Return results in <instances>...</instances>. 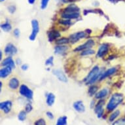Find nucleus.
I'll list each match as a JSON object with an SVG mask.
<instances>
[{
    "mask_svg": "<svg viewBox=\"0 0 125 125\" xmlns=\"http://www.w3.org/2000/svg\"><path fill=\"white\" fill-rule=\"evenodd\" d=\"M9 12H11V13H13L15 11V7L13 6V5L10 6L9 7Z\"/></svg>",
    "mask_w": 125,
    "mask_h": 125,
    "instance_id": "36",
    "label": "nucleus"
},
{
    "mask_svg": "<svg viewBox=\"0 0 125 125\" xmlns=\"http://www.w3.org/2000/svg\"><path fill=\"white\" fill-rule=\"evenodd\" d=\"M94 50L91 49H86L84 51H83V52L81 53V55L82 56H87V55H91V54H94Z\"/></svg>",
    "mask_w": 125,
    "mask_h": 125,
    "instance_id": "29",
    "label": "nucleus"
},
{
    "mask_svg": "<svg viewBox=\"0 0 125 125\" xmlns=\"http://www.w3.org/2000/svg\"><path fill=\"white\" fill-rule=\"evenodd\" d=\"M107 51H108V45L107 44H102L98 50L97 56L99 58L103 57L106 54Z\"/></svg>",
    "mask_w": 125,
    "mask_h": 125,
    "instance_id": "13",
    "label": "nucleus"
},
{
    "mask_svg": "<svg viewBox=\"0 0 125 125\" xmlns=\"http://www.w3.org/2000/svg\"><path fill=\"white\" fill-rule=\"evenodd\" d=\"M1 29H2L4 31H6V32H8V31L11 30V29H12L11 25H10L9 23L7 22L1 25Z\"/></svg>",
    "mask_w": 125,
    "mask_h": 125,
    "instance_id": "24",
    "label": "nucleus"
},
{
    "mask_svg": "<svg viewBox=\"0 0 125 125\" xmlns=\"http://www.w3.org/2000/svg\"><path fill=\"white\" fill-rule=\"evenodd\" d=\"M59 37H60V34L58 31L56 30H52L50 31L49 33H48V37H49V41L50 42H52L54 40H55L57 38H58Z\"/></svg>",
    "mask_w": 125,
    "mask_h": 125,
    "instance_id": "16",
    "label": "nucleus"
},
{
    "mask_svg": "<svg viewBox=\"0 0 125 125\" xmlns=\"http://www.w3.org/2000/svg\"><path fill=\"white\" fill-rule=\"evenodd\" d=\"M85 37V33L84 31H79L77 33H75L73 34L70 35V42L71 43H77L78 41H79L81 39H83Z\"/></svg>",
    "mask_w": 125,
    "mask_h": 125,
    "instance_id": "6",
    "label": "nucleus"
},
{
    "mask_svg": "<svg viewBox=\"0 0 125 125\" xmlns=\"http://www.w3.org/2000/svg\"><path fill=\"white\" fill-rule=\"evenodd\" d=\"M12 68L9 66H6L5 68H3L0 71V77L1 78H6L8 75H9L12 72Z\"/></svg>",
    "mask_w": 125,
    "mask_h": 125,
    "instance_id": "17",
    "label": "nucleus"
},
{
    "mask_svg": "<svg viewBox=\"0 0 125 125\" xmlns=\"http://www.w3.org/2000/svg\"><path fill=\"white\" fill-rule=\"evenodd\" d=\"M98 86H95V85H93V86H91L88 89V94L90 95V96H92L93 95H94L96 93L97 90H98Z\"/></svg>",
    "mask_w": 125,
    "mask_h": 125,
    "instance_id": "25",
    "label": "nucleus"
},
{
    "mask_svg": "<svg viewBox=\"0 0 125 125\" xmlns=\"http://www.w3.org/2000/svg\"><path fill=\"white\" fill-rule=\"evenodd\" d=\"M19 93L22 95V96H24L28 99H32L33 98V91L30 89V88L25 84H22L20 86L19 89Z\"/></svg>",
    "mask_w": 125,
    "mask_h": 125,
    "instance_id": "4",
    "label": "nucleus"
},
{
    "mask_svg": "<svg viewBox=\"0 0 125 125\" xmlns=\"http://www.w3.org/2000/svg\"><path fill=\"white\" fill-rule=\"evenodd\" d=\"M108 94V90L107 88H104L102 90H100L98 92H97L96 94H95V98L98 100H101V99L104 98Z\"/></svg>",
    "mask_w": 125,
    "mask_h": 125,
    "instance_id": "18",
    "label": "nucleus"
},
{
    "mask_svg": "<svg viewBox=\"0 0 125 125\" xmlns=\"http://www.w3.org/2000/svg\"><path fill=\"white\" fill-rule=\"evenodd\" d=\"M1 65L3 66H9L12 69L15 68V63H14V60L12 59L11 57H8L5 58V59L2 62Z\"/></svg>",
    "mask_w": 125,
    "mask_h": 125,
    "instance_id": "15",
    "label": "nucleus"
},
{
    "mask_svg": "<svg viewBox=\"0 0 125 125\" xmlns=\"http://www.w3.org/2000/svg\"><path fill=\"white\" fill-rule=\"evenodd\" d=\"M52 73L58 78V79L62 82L67 83L68 82V79L66 77V75L62 72L60 70H54L52 71Z\"/></svg>",
    "mask_w": 125,
    "mask_h": 125,
    "instance_id": "9",
    "label": "nucleus"
},
{
    "mask_svg": "<svg viewBox=\"0 0 125 125\" xmlns=\"http://www.w3.org/2000/svg\"><path fill=\"white\" fill-rule=\"evenodd\" d=\"M12 102L10 101H5L0 104V108L5 113H9L11 110Z\"/></svg>",
    "mask_w": 125,
    "mask_h": 125,
    "instance_id": "10",
    "label": "nucleus"
},
{
    "mask_svg": "<svg viewBox=\"0 0 125 125\" xmlns=\"http://www.w3.org/2000/svg\"><path fill=\"white\" fill-rule=\"evenodd\" d=\"M1 57H2V52H0V59H1Z\"/></svg>",
    "mask_w": 125,
    "mask_h": 125,
    "instance_id": "40",
    "label": "nucleus"
},
{
    "mask_svg": "<svg viewBox=\"0 0 125 125\" xmlns=\"http://www.w3.org/2000/svg\"><path fill=\"white\" fill-rule=\"evenodd\" d=\"M120 111L119 110H116L113 113H112L111 114V115L109 116V121L110 122H114L115 119H117V117H119V115H120Z\"/></svg>",
    "mask_w": 125,
    "mask_h": 125,
    "instance_id": "23",
    "label": "nucleus"
},
{
    "mask_svg": "<svg viewBox=\"0 0 125 125\" xmlns=\"http://www.w3.org/2000/svg\"><path fill=\"white\" fill-rule=\"evenodd\" d=\"M34 125H47L45 119H39L34 123Z\"/></svg>",
    "mask_w": 125,
    "mask_h": 125,
    "instance_id": "32",
    "label": "nucleus"
},
{
    "mask_svg": "<svg viewBox=\"0 0 125 125\" xmlns=\"http://www.w3.org/2000/svg\"><path fill=\"white\" fill-rule=\"evenodd\" d=\"M123 95L120 93H115L112 95L111 98L107 103L106 108L108 111H113L117 108L119 105L121 104L123 100Z\"/></svg>",
    "mask_w": 125,
    "mask_h": 125,
    "instance_id": "2",
    "label": "nucleus"
},
{
    "mask_svg": "<svg viewBox=\"0 0 125 125\" xmlns=\"http://www.w3.org/2000/svg\"><path fill=\"white\" fill-rule=\"evenodd\" d=\"M73 108L79 113H84L85 111V106L82 101L78 100L73 103Z\"/></svg>",
    "mask_w": 125,
    "mask_h": 125,
    "instance_id": "12",
    "label": "nucleus"
},
{
    "mask_svg": "<svg viewBox=\"0 0 125 125\" xmlns=\"http://www.w3.org/2000/svg\"><path fill=\"white\" fill-rule=\"evenodd\" d=\"M102 76V73H100V68L98 66H94L92 68L89 73L87 75L86 78L84 79V81L87 84H92L96 81L98 78Z\"/></svg>",
    "mask_w": 125,
    "mask_h": 125,
    "instance_id": "3",
    "label": "nucleus"
},
{
    "mask_svg": "<svg viewBox=\"0 0 125 125\" xmlns=\"http://www.w3.org/2000/svg\"><path fill=\"white\" fill-rule=\"evenodd\" d=\"M70 1H77V0H69Z\"/></svg>",
    "mask_w": 125,
    "mask_h": 125,
    "instance_id": "42",
    "label": "nucleus"
},
{
    "mask_svg": "<svg viewBox=\"0 0 125 125\" xmlns=\"http://www.w3.org/2000/svg\"><path fill=\"white\" fill-rule=\"evenodd\" d=\"M79 9L75 5H70L66 7L62 13V18L66 19H75L79 17Z\"/></svg>",
    "mask_w": 125,
    "mask_h": 125,
    "instance_id": "1",
    "label": "nucleus"
},
{
    "mask_svg": "<svg viewBox=\"0 0 125 125\" xmlns=\"http://www.w3.org/2000/svg\"><path fill=\"white\" fill-rule=\"evenodd\" d=\"M5 1V0H1V1Z\"/></svg>",
    "mask_w": 125,
    "mask_h": 125,
    "instance_id": "43",
    "label": "nucleus"
},
{
    "mask_svg": "<svg viewBox=\"0 0 125 125\" xmlns=\"http://www.w3.org/2000/svg\"><path fill=\"white\" fill-rule=\"evenodd\" d=\"M68 50V47L66 46H62V45H60V46H56L54 49V52L55 54H62L64 53L65 52Z\"/></svg>",
    "mask_w": 125,
    "mask_h": 125,
    "instance_id": "21",
    "label": "nucleus"
},
{
    "mask_svg": "<svg viewBox=\"0 0 125 125\" xmlns=\"http://www.w3.org/2000/svg\"><path fill=\"white\" fill-rule=\"evenodd\" d=\"M14 35L17 37H19L20 35V30L19 29H15L14 30Z\"/></svg>",
    "mask_w": 125,
    "mask_h": 125,
    "instance_id": "35",
    "label": "nucleus"
},
{
    "mask_svg": "<svg viewBox=\"0 0 125 125\" xmlns=\"http://www.w3.org/2000/svg\"><path fill=\"white\" fill-rule=\"evenodd\" d=\"M109 1H111V2H114L115 1H117V0H109Z\"/></svg>",
    "mask_w": 125,
    "mask_h": 125,
    "instance_id": "41",
    "label": "nucleus"
},
{
    "mask_svg": "<svg viewBox=\"0 0 125 125\" xmlns=\"http://www.w3.org/2000/svg\"><path fill=\"white\" fill-rule=\"evenodd\" d=\"M31 25H32V32L29 37V39L31 41H34L39 31V22L37 20H33L31 21Z\"/></svg>",
    "mask_w": 125,
    "mask_h": 125,
    "instance_id": "5",
    "label": "nucleus"
},
{
    "mask_svg": "<svg viewBox=\"0 0 125 125\" xmlns=\"http://www.w3.org/2000/svg\"><path fill=\"white\" fill-rule=\"evenodd\" d=\"M116 72H117V70H116V68H110V69H109V70H107L106 72H104V73L102 75V76H101L100 77V79L101 80H102V79H105V78L107 77H108V76L111 75L112 74L115 73Z\"/></svg>",
    "mask_w": 125,
    "mask_h": 125,
    "instance_id": "19",
    "label": "nucleus"
},
{
    "mask_svg": "<svg viewBox=\"0 0 125 125\" xmlns=\"http://www.w3.org/2000/svg\"><path fill=\"white\" fill-rule=\"evenodd\" d=\"M69 42H70V39L65 38V37L60 38V39H58L57 41H56V43L60 45H64V44H66V43H68Z\"/></svg>",
    "mask_w": 125,
    "mask_h": 125,
    "instance_id": "26",
    "label": "nucleus"
},
{
    "mask_svg": "<svg viewBox=\"0 0 125 125\" xmlns=\"http://www.w3.org/2000/svg\"><path fill=\"white\" fill-rule=\"evenodd\" d=\"M28 64H23L22 66H21V69L24 71H26V70H28Z\"/></svg>",
    "mask_w": 125,
    "mask_h": 125,
    "instance_id": "37",
    "label": "nucleus"
},
{
    "mask_svg": "<svg viewBox=\"0 0 125 125\" xmlns=\"http://www.w3.org/2000/svg\"><path fill=\"white\" fill-rule=\"evenodd\" d=\"M35 1V0H28V3L30 4H33Z\"/></svg>",
    "mask_w": 125,
    "mask_h": 125,
    "instance_id": "39",
    "label": "nucleus"
},
{
    "mask_svg": "<svg viewBox=\"0 0 125 125\" xmlns=\"http://www.w3.org/2000/svg\"><path fill=\"white\" fill-rule=\"evenodd\" d=\"M67 120H68V118L66 116L59 117L58 119L56 125H67Z\"/></svg>",
    "mask_w": 125,
    "mask_h": 125,
    "instance_id": "22",
    "label": "nucleus"
},
{
    "mask_svg": "<svg viewBox=\"0 0 125 125\" xmlns=\"http://www.w3.org/2000/svg\"><path fill=\"white\" fill-rule=\"evenodd\" d=\"M49 1V0H41V8L42 9H45L47 8Z\"/></svg>",
    "mask_w": 125,
    "mask_h": 125,
    "instance_id": "30",
    "label": "nucleus"
},
{
    "mask_svg": "<svg viewBox=\"0 0 125 125\" xmlns=\"http://www.w3.org/2000/svg\"><path fill=\"white\" fill-rule=\"evenodd\" d=\"M61 24H63L65 25H70V21H62V22H60Z\"/></svg>",
    "mask_w": 125,
    "mask_h": 125,
    "instance_id": "38",
    "label": "nucleus"
},
{
    "mask_svg": "<svg viewBox=\"0 0 125 125\" xmlns=\"http://www.w3.org/2000/svg\"><path fill=\"white\" fill-rule=\"evenodd\" d=\"M112 125H125V118H121L118 119L117 121L113 122Z\"/></svg>",
    "mask_w": 125,
    "mask_h": 125,
    "instance_id": "28",
    "label": "nucleus"
},
{
    "mask_svg": "<svg viewBox=\"0 0 125 125\" xmlns=\"http://www.w3.org/2000/svg\"><path fill=\"white\" fill-rule=\"evenodd\" d=\"M53 56H51L45 61L46 66H52L53 65Z\"/></svg>",
    "mask_w": 125,
    "mask_h": 125,
    "instance_id": "31",
    "label": "nucleus"
},
{
    "mask_svg": "<svg viewBox=\"0 0 125 125\" xmlns=\"http://www.w3.org/2000/svg\"><path fill=\"white\" fill-rule=\"evenodd\" d=\"M19 84H20V82L16 77L11 78L9 82V86L12 90H15L19 88Z\"/></svg>",
    "mask_w": 125,
    "mask_h": 125,
    "instance_id": "14",
    "label": "nucleus"
},
{
    "mask_svg": "<svg viewBox=\"0 0 125 125\" xmlns=\"http://www.w3.org/2000/svg\"><path fill=\"white\" fill-rule=\"evenodd\" d=\"M105 101L104 100H100L98 102L97 105L95 107L94 111L96 113L97 117L100 119L101 117L103 116L104 114V108H103V105L104 104Z\"/></svg>",
    "mask_w": 125,
    "mask_h": 125,
    "instance_id": "7",
    "label": "nucleus"
},
{
    "mask_svg": "<svg viewBox=\"0 0 125 125\" xmlns=\"http://www.w3.org/2000/svg\"><path fill=\"white\" fill-rule=\"evenodd\" d=\"M5 52L8 55H14L15 54H17V49L12 43H9L5 48Z\"/></svg>",
    "mask_w": 125,
    "mask_h": 125,
    "instance_id": "11",
    "label": "nucleus"
},
{
    "mask_svg": "<svg viewBox=\"0 0 125 125\" xmlns=\"http://www.w3.org/2000/svg\"><path fill=\"white\" fill-rule=\"evenodd\" d=\"M26 111H22L19 113L18 115V119L20 121H24L26 119Z\"/></svg>",
    "mask_w": 125,
    "mask_h": 125,
    "instance_id": "27",
    "label": "nucleus"
},
{
    "mask_svg": "<svg viewBox=\"0 0 125 125\" xmlns=\"http://www.w3.org/2000/svg\"><path fill=\"white\" fill-rule=\"evenodd\" d=\"M94 45V41H93L92 39H89L86 41V43H84V44H83L81 45H79V47L76 48L75 49V51H81L83 50H86L90 49Z\"/></svg>",
    "mask_w": 125,
    "mask_h": 125,
    "instance_id": "8",
    "label": "nucleus"
},
{
    "mask_svg": "<svg viewBox=\"0 0 125 125\" xmlns=\"http://www.w3.org/2000/svg\"><path fill=\"white\" fill-rule=\"evenodd\" d=\"M32 109H33V107L31 105V104H27L26 105V107H25V110L26 111L27 113H29V112H30V111H32Z\"/></svg>",
    "mask_w": 125,
    "mask_h": 125,
    "instance_id": "33",
    "label": "nucleus"
},
{
    "mask_svg": "<svg viewBox=\"0 0 125 125\" xmlns=\"http://www.w3.org/2000/svg\"><path fill=\"white\" fill-rule=\"evenodd\" d=\"M46 115L50 119H54V115L52 114V113L51 112H50V111H47V113H46Z\"/></svg>",
    "mask_w": 125,
    "mask_h": 125,
    "instance_id": "34",
    "label": "nucleus"
},
{
    "mask_svg": "<svg viewBox=\"0 0 125 125\" xmlns=\"http://www.w3.org/2000/svg\"><path fill=\"white\" fill-rule=\"evenodd\" d=\"M54 102H55V96L52 93H49L47 96V100H46L47 104L49 106H52L54 104Z\"/></svg>",
    "mask_w": 125,
    "mask_h": 125,
    "instance_id": "20",
    "label": "nucleus"
}]
</instances>
